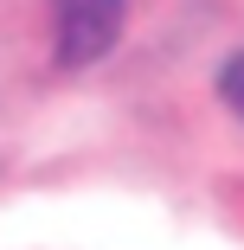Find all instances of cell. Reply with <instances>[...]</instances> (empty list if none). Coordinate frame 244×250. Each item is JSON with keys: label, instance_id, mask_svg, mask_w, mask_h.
Masks as SVG:
<instances>
[{"label": "cell", "instance_id": "1", "mask_svg": "<svg viewBox=\"0 0 244 250\" xmlns=\"http://www.w3.org/2000/svg\"><path fill=\"white\" fill-rule=\"evenodd\" d=\"M129 0H58V58L65 64H96L122 32Z\"/></svg>", "mask_w": 244, "mask_h": 250}, {"label": "cell", "instance_id": "2", "mask_svg": "<svg viewBox=\"0 0 244 250\" xmlns=\"http://www.w3.org/2000/svg\"><path fill=\"white\" fill-rule=\"evenodd\" d=\"M219 83H225V103H231V109L244 116V52H238V58L225 64V77H219Z\"/></svg>", "mask_w": 244, "mask_h": 250}]
</instances>
